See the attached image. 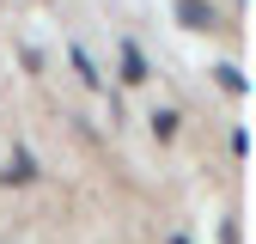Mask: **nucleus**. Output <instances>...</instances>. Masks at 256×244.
Returning a JSON list of instances; mask_svg holds the SVG:
<instances>
[{
    "mask_svg": "<svg viewBox=\"0 0 256 244\" xmlns=\"http://www.w3.org/2000/svg\"><path fill=\"white\" fill-rule=\"evenodd\" d=\"M122 80H128V86H140V80H152V68H146V55H140L134 43H122Z\"/></svg>",
    "mask_w": 256,
    "mask_h": 244,
    "instance_id": "1",
    "label": "nucleus"
},
{
    "mask_svg": "<svg viewBox=\"0 0 256 244\" xmlns=\"http://www.w3.org/2000/svg\"><path fill=\"white\" fill-rule=\"evenodd\" d=\"M177 12H183V24H189V30H214V24H220V12H214V6H202V0H183Z\"/></svg>",
    "mask_w": 256,
    "mask_h": 244,
    "instance_id": "2",
    "label": "nucleus"
},
{
    "mask_svg": "<svg viewBox=\"0 0 256 244\" xmlns=\"http://www.w3.org/2000/svg\"><path fill=\"white\" fill-rule=\"evenodd\" d=\"M68 55H74V68H80V80H86L92 92H104V74H98V61H92V55H86L80 43H68Z\"/></svg>",
    "mask_w": 256,
    "mask_h": 244,
    "instance_id": "3",
    "label": "nucleus"
},
{
    "mask_svg": "<svg viewBox=\"0 0 256 244\" xmlns=\"http://www.w3.org/2000/svg\"><path fill=\"white\" fill-rule=\"evenodd\" d=\"M0 177H6V183H30V177H37V165H30V152H12Z\"/></svg>",
    "mask_w": 256,
    "mask_h": 244,
    "instance_id": "4",
    "label": "nucleus"
},
{
    "mask_svg": "<svg viewBox=\"0 0 256 244\" xmlns=\"http://www.w3.org/2000/svg\"><path fill=\"white\" fill-rule=\"evenodd\" d=\"M152 134L171 140V134H177V110H152Z\"/></svg>",
    "mask_w": 256,
    "mask_h": 244,
    "instance_id": "5",
    "label": "nucleus"
}]
</instances>
